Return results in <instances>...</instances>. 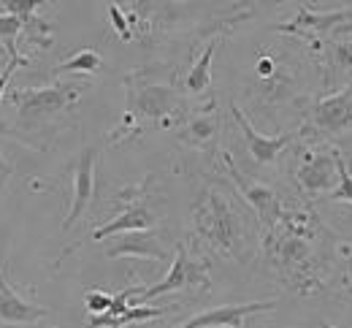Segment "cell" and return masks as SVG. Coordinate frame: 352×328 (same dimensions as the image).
Listing matches in <instances>:
<instances>
[{"label": "cell", "instance_id": "7402d4cb", "mask_svg": "<svg viewBox=\"0 0 352 328\" xmlns=\"http://www.w3.org/2000/svg\"><path fill=\"white\" fill-rule=\"evenodd\" d=\"M19 36H25V25L16 14H0V44L6 47L8 57L19 54Z\"/></svg>", "mask_w": 352, "mask_h": 328}, {"label": "cell", "instance_id": "9c48e42d", "mask_svg": "<svg viewBox=\"0 0 352 328\" xmlns=\"http://www.w3.org/2000/svg\"><path fill=\"white\" fill-rule=\"evenodd\" d=\"M301 133H322V136H347L352 133V87L331 90L317 98L307 111V125Z\"/></svg>", "mask_w": 352, "mask_h": 328}, {"label": "cell", "instance_id": "d4e9b609", "mask_svg": "<svg viewBox=\"0 0 352 328\" xmlns=\"http://www.w3.org/2000/svg\"><path fill=\"white\" fill-rule=\"evenodd\" d=\"M111 301H114V296L106 293V290H87V293H85V307H87L89 315H103V312H109Z\"/></svg>", "mask_w": 352, "mask_h": 328}, {"label": "cell", "instance_id": "52a82bcc", "mask_svg": "<svg viewBox=\"0 0 352 328\" xmlns=\"http://www.w3.org/2000/svg\"><path fill=\"white\" fill-rule=\"evenodd\" d=\"M212 290V277H209V263L204 258H195L190 252V247L184 241L176 244L174 261H171V272L152 287H141L138 290V301L146 304L149 298L166 296V293H179V290Z\"/></svg>", "mask_w": 352, "mask_h": 328}, {"label": "cell", "instance_id": "ffe728a7", "mask_svg": "<svg viewBox=\"0 0 352 328\" xmlns=\"http://www.w3.org/2000/svg\"><path fill=\"white\" fill-rule=\"evenodd\" d=\"M166 309H155V307H146V304H131L122 315L117 318H103V315H89L87 326L89 328H128L133 323H146V320H155V318H163Z\"/></svg>", "mask_w": 352, "mask_h": 328}, {"label": "cell", "instance_id": "6da1fadb", "mask_svg": "<svg viewBox=\"0 0 352 328\" xmlns=\"http://www.w3.org/2000/svg\"><path fill=\"white\" fill-rule=\"evenodd\" d=\"M190 220L192 234L201 244L241 266H247L255 255L258 231L263 234L261 223H252V215L233 198V190L228 193L217 182H209L198 193L190 209Z\"/></svg>", "mask_w": 352, "mask_h": 328}, {"label": "cell", "instance_id": "4316f807", "mask_svg": "<svg viewBox=\"0 0 352 328\" xmlns=\"http://www.w3.org/2000/svg\"><path fill=\"white\" fill-rule=\"evenodd\" d=\"M274 74H276V63H274V57L263 54V57L258 60V76H261V79H274Z\"/></svg>", "mask_w": 352, "mask_h": 328}, {"label": "cell", "instance_id": "603a6c76", "mask_svg": "<svg viewBox=\"0 0 352 328\" xmlns=\"http://www.w3.org/2000/svg\"><path fill=\"white\" fill-rule=\"evenodd\" d=\"M336 160H339V185L328 193V201H333V204H352V171L350 166H347V160H344V155H342V149H339Z\"/></svg>", "mask_w": 352, "mask_h": 328}, {"label": "cell", "instance_id": "3957f363", "mask_svg": "<svg viewBox=\"0 0 352 328\" xmlns=\"http://www.w3.org/2000/svg\"><path fill=\"white\" fill-rule=\"evenodd\" d=\"M133 25L135 36H168L184 28H198L206 19H220L225 25L239 22V17H222V8H233L236 0H117Z\"/></svg>", "mask_w": 352, "mask_h": 328}, {"label": "cell", "instance_id": "5b68a950", "mask_svg": "<svg viewBox=\"0 0 352 328\" xmlns=\"http://www.w3.org/2000/svg\"><path fill=\"white\" fill-rule=\"evenodd\" d=\"M339 149L336 146H311L304 144L296 149L293 160V182L307 198L328 195L339 185Z\"/></svg>", "mask_w": 352, "mask_h": 328}, {"label": "cell", "instance_id": "2e32d148", "mask_svg": "<svg viewBox=\"0 0 352 328\" xmlns=\"http://www.w3.org/2000/svg\"><path fill=\"white\" fill-rule=\"evenodd\" d=\"M44 318H49V309L22 298L6 282L3 269H0V323H6V326H33V323H38Z\"/></svg>", "mask_w": 352, "mask_h": 328}, {"label": "cell", "instance_id": "83f0119b", "mask_svg": "<svg viewBox=\"0 0 352 328\" xmlns=\"http://www.w3.org/2000/svg\"><path fill=\"white\" fill-rule=\"evenodd\" d=\"M8 177H11V166L6 163V157L0 155V195H3V190L8 185Z\"/></svg>", "mask_w": 352, "mask_h": 328}, {"label": "cell", "instance_id": "4fadbf2b", "mask_svg": "<svg viewBox=\"0 0 352 328\" xmlns=\"http://www.w3.org/2000/svg\"><path fill=\"white\" fill-rule=\"evenodd\" d=\"M276 307L274 298H265V301H247V304H225V307H214L209 312H198L195 318H190L187 323L174 328H247L244 320L250 315H258V312H271Z\"/></svg>", "mask_w": 352, "mask_h": 328}, {"label": "cell", "instance_id": "30bf717a", "mask_svg": "<svg viewBox=\"0 0 352 328\" xmlns=\"http://www.w3.org/2000/svg\"><path fill=\"white\" fill-rule=\"evenodd\" d=\"M106 258H141V261H168V247L163 244V234L155 228L146 231H122L106 239Z\"/></svg>", "mask_w": 352, "mask_h": 328}, {"label": "cell", "instance_id": "cb8c5ba5", "mask_svg": "<svg viewBox=\"0 0 352 328\" xmlns=\"http://www.w3.org/2000/svg\"><path fill=\"white\" fill-rule=\"evenodd\" d=\"M109 19H111V28L120 36V41L131 44L133 39H135V33H133V25L131 19H128V14H125V8L117 0H109Z\"/></svg>", "mask_w": 352, "mask_h": 328}, {"label": "cell", "instance_id": "7a4b0ae2", "mask_svg": "<svg viewBox=\"0 0 352 328\" xmlns=\"http://www.w3.org/2000/svg\"><path fill=\"white\" fill-rule=\"evenodd\" d=\"M122 82H125V93H128V106H125L122 122L109 133L111 144L133 139V136L144 133V128H149V125L166 131L182 120L184 95L174 82H160L155 68L131 71Z\"/></svg>", "mask_w": 352, "mask_h": 328}, {"label": "cell", "instance_id": "484cf974", "mask_svg": "<svg viewBox=\"0 0 352 328\" xmlns=\"http://www.w3.org/2000/svg\"><path fill=\"white\" fill-rule=\"evenodd\" d=\"M28 63H30V57H25V54H14V57L6 63V68L0 71V100H3V93H6L8 79L14 76V71H16V68H22V65H28Z\"/></svg>", "mask_w": 352, "mask_h": 328}, {"label": "cell", "instance_id": "44dd1931", "mask_svg": "<svg viewBox=\"0 0 352 328\" xmlns=\"http://www.w3.org/2000/svg\"><path fill=\"white\" fill-rule=\"evenodd\" d=\"M103 68V57L95 49H79L76 54H71L68 60H63L60 65H54L52 76H68V74H87V76H98Z\"/></svg>", "mask_w": 352, "mask_h": 328}, {"label": "cell", "instance_id": "8fae6325", "mask_svg": "<svg viewBox=\"0 0 352 328\" xmlns=\"http://www.w3.org/2000/svg\"><path fill=\"white\" fill-rule=\"evenodd\" d=\"M95 163H98V149L85 146L74 163V198H71V209L63 220V231H71L82 215L89 209L92 198H95Z\"/></svg>", "mask_w": 352, "mask_h": 328}, {"label": "cell", "instance_id": "5bb4252c", "mask_svg": "<svg viewBox=\"0 0 352 328\" xmlns=\"http://www.w3.org/2000/svg\"><path fill=\"white\" fill-rule=\"evenodd\" d=\"M352 22V11L350 8H342V11H314L311 6H301V11L285 22V25H276L279 33H293V36H304L311 41V36H320V33H328L339 25H347Z\"/></svg>", "mask_w": 352, "mask_h": 328}, {"label": "cell", "instance_id": "ba28073f", "mask_svg": "<svg viewBox=\"0 0 352 328\" xmlns=\"http://www.w3.org/2000/svg\"><path fill=\"white\" fill-rule=\"evenodd\" d=\"M149 182H152V174H149L141 185L122 190V193L117 195V201H122V209H120L111 220H106L100 228L92 231V239H95V241H106L109 236L122 234V231H146V228H155V226H157V215L152 212L149 195H146Z\"/></svg>", "mask_w": 352, "mask_h": 328}, {"label": "cell", "instance_id": "ac0fdd59", "mask_svg": "<svg viewBox=\"0 0 352 328\" xmlns=\"http://www.w3.org/2000/svg\"><path fill=\"white\" fill-rule=\"evenodd\" d=\"M322 65H325V85H328V90L352 87V39L328 44Z\"/></svg>", "mask_w": 352, "mask_h": 328}, {"label": "cell", "instance_id": "d6986e66", "mask_svg": "<svg viewBox=\"0 0 352 328\" xmlns=\"http://www.w3.org/2000/svg\"><path fill=\"white\" fill-rule=\"evenodd\" d=\"M217 44H220V39H212V41L204 47L201 57L192 63V68L184 74V79H182V93L184 95L209 93V87H212V60H214Z\"/></svg>", "mask_w": 352, "mask_h": 328}, {"label": "cell", "instance_id": "f1b7e54d", "mask_svg": "<svg viewBox=\"0 0 352 328\" xmlns=\"http://www.w3.org/2000/svg\"><path fill=\"white\" fill-rule=\"evenodd\" d=\"M0 57H6V60H11V57H8V52H6V47H3V44H0Z\"/></svg>", "mask_w": 352, "mask_h": 328}, {"label": "cell", "instance_id": "7c38bea8", "mask_svg": "<svg viewBox=\"0 0 352 328\" xmlns=\"http://www.w3.org/2000/svg\"><path fill=\"white\" fill-rule=\"evenodd\" d=\"M222 131V114L217 111V103L209 100L206 109L184 117V125L179 128V144L198 152H214Z\"/></svg>", "mask_w": 352, "mask_h": 328}, {"label": "cell", "instance_id": "e0dca14e", "mask_svg": "<svg viewBox=\"0 0 352 328\" xmlns=\"http://www.w3.org/2000/svg\"><path fill=\"white\" fill-rule=\"evenodd\" d=\"M46 3H54V0H0V6L8 14H16L22 19L28 44L41 49L52 47V28L38 17V8L46 6Z\"/></svg>", "mask_w": 352, "mask_h": 328}, {"label": "cell", "instance_id": "8992f818", "mask_svg": "<svg viewBox=\"0 0 352 328\" xmlns=\"http://www.w3.org/2000/svg\"><path fill=\"white\" fill-rule=\"evenodd\" d=\"M220 160H222L225 174H228V179H230V185L236 190V195L255 212V220L261 223L263 234H268L271 228H276L279 220L285 217V206H282L279 195L268 188V185H263V182L250 179V177L236 166V160L230 157V152H220Z\"/></svg>", "mask_w": 352, "mask_h": 328}, {"label": "cell", "instance_id": "9a60e30c", "mask_svg": "<svg viewBox=\"0 0 352 328\" xmlns=\"http://www.w3.org/2000/svg\"><path fill=\"white\" fill-rule=\"evenodd\" d=\"M230 114H233L236 125H239L241 133H244V141H247V146H250L252 160L261 163V166L274 163V160L285 152V146H290V141L296 139L293 133H282V136H263V133H258V131L252 128V122L244 117V111H241L236 103H230Z\"/></svg>", "mask_w": 352, "mask_h": 328}, {"label": "cell", "instance_id": "277c9868", "mask_svg": "<svg viewBox=\"0 0 352 328\" xmlns=\"http://www.w3.org/2000/svg\"><path fill=\"white\" fill-rule=\"evenodd\" d=\"M82 87L71 82H57L49 87H22L8 95V100L16 109L14 120V136L25 139L30 146H36V136H52L68 117V111L79 103Z\"/></svg>", "mask_w": 352, "mask_h": 328}]
</instances>
